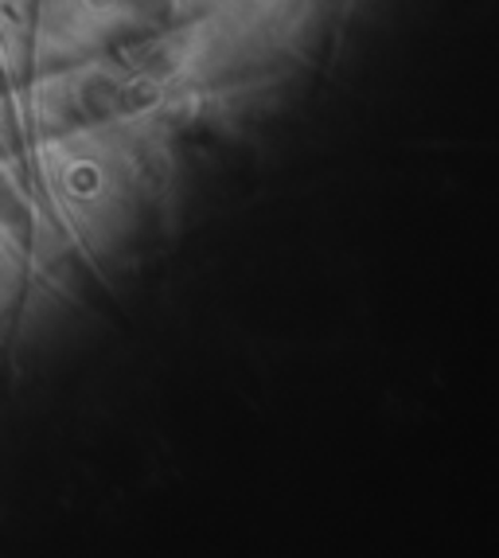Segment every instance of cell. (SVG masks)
Segmentation results:
<instances>
[]
</instances>
